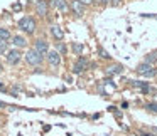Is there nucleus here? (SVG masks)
<instances>
[{"instance_id":"7","label":"nucleus","mask_w":157,"mask_h":136,"mask_svg":"<svg viewBox=\"0 0 157 136\" xmlns=\"http://www.w3.org/2000/svg\"><path fill=\"white\" fill-rule=\"evenodd\" d=\"M132 84L135 86V88H139L140 91L144 92V94H150V92H154V88L149 84V82H142V81H132Z\"/></svg>"},{"instance_id":"27","label":"nucleus","mask_w":157,"mask_h":136,"mask_svg":"<svg viewBox=\"0 0 157 136\" xmlns=\"http://www.w3.org/2000/svg\"><path fill=\"white\" fill-rule=\"evenodd\" d=\"M0 89H5V86H4V84H2V82H0Z\"/></svg>"},{"instance_id":"13","label":"nucleus","mask_w":157,"mask_h":136,"mask_svg":"<svg viewBox=\"0 0 157 136\" xmlns=\"http://www.w3.org/2000/svg\"><path fill=\"white\" fill-rule=\"evenodd\" d=\"M122 72H123V66H120V64H115V66H112V67H106V74L108 76L122 74Z\"/></svg>"},{"instance_id":"31","label":"nucleus","mask_w":157,"mask_h":136,"mask_svg":"<svg viewBox=\"0 0 157 136\" xmlns=\"http://www.w3.org/2000/svg\"><path fill=\"white\" fill-rule=\"evenodd\" d=\"M155 52H157V51H155Z\"/></svg>"},{"instance_id":"19","label":"nucleus","mask_w":157,"mask_h":136,"mask_svg":"<svg viewBox=\"0 0 157 136\" xmlns=\"http://www.w3.org/2000/svg\"><path fill=\"white\" fill-rule=\"evenodd\" d=\"M145 108H147V111H150V113H157V102H149Z\"/></svg>"},{"instance_id":"17","label":"nucleus","mask_w":157,"mask_h":136,"mask_svg":"<svg viewBox=\"0 0 157 136\" xmlns=\"http://www.w3.org/2000/svg\"><path fill=\"white\" fill-rule=\"evenodd\" d=\"M0 39H4V41L10 39V32H9L7 29H0Z\"/></svg>"},{"instance_id":"11","label":"nucleus","mask_w":157,"mask_h":136,"mask_svg":"<svg viewBox=\"0 0 157 136\" xmlns=\"http://www.w3.org/2000/svg\"><path fill=\"white\" fill-rule=\"evenodd\" d=\"M51 35L56 39V41H63L64 32H63V29L59 27V25H51Z\"/></svg>"},{"instance_id":"23","label":"nucleus","mask_w":157,"mask_h":136,"mask_svg":"<svg viewBox=\"0 0 157 136\" xmlns=\"http://www.w3.org/2000/svg\"><path fill=\"white\" fill-rule=\"evenodd\" d=\"M21 9H22V5H21V4H15V5H14V10H15V12H19Z\"/></svg>"},{"instance_id":"20","label":"nucleus","mask_w":157,"mask_h":136,"mask_svg":"<svg viewBox=\"0 0 157 136\" xmlns=\"http://www.w3.org/2000/svg\"><path fill=\"white\" fill-rule=\"evenodd\" d=\"M5 51H7V42L4 39H0V54H4Z\"/></svg>"},{"instance_id":"3","label":"nucleus","mask_w":157,"mask_h":136,"mask_svg":"<svg viewBox=\"0 0 157 136\" xmlns=\"http://www.w3.org/2000/svg\"><path fill=\"white\" fill-rule=\"evenodd\" d=\"M24 59H25V62H27V64H31V66H39L42 62V55L39 54L36 49L27 51V54L24 55Z\"/></svg>"},{"instance_id":"21","label":"nucleus","mask_w":157,"mask_h":136,"mask_svg":"<svg viewBox=\"0 0 157 136\" xmlns=\"http://www.w3.org/2000/svg\"><path fill=\"white\" fill-rule=\"evenodd\" d=\"M79 2H81L83 5H91L93 2H95V0H79Z\"/></svg>"},{"instance_id":"25","label":"nucleus","mask_w":157,"mask_h":136,"mask_svg":"<svg viewBox=\"0 0 157 136\" xmlns=\"http://www.w3.org/2000/svg\"><path fill=\"white\" fill-rule=\"evenodd\" d=\"M0 108H7V102H4V101H0Z\"/></svg>"},{"instance_id":"5","label":"nucleus","mask_w":157,"mask_h":136,"mask_svg":"<svg viewBox=\"0 0 157 136\" xmlns=\"http://www.w3.org/2000/svg\"><path fill=\"white\" fill-rule=\"evenodd\" d=\"M21 51H19V49H12V51H9L7 52V62L9 64H17L19 61H21Z\"/></svg>"},{"instance_id":"29","label":"nucleus","mask_w":157,"mask_h":136,"mask_svg":"<svg viewBox=\"0 0 157 136\" xmlns=\"http://www.w3.org/2000/svg\"><path fill=\"white\" fill-rule=\"evenodd\" d=\"M0 71H2V66H0Z\"/></svg>"},{"instance_id":"22","label":"nucleus","mask_w":157,"mask_h":136,"mask_svg":"<svg viewBox=\"0 0 157 136\" xmlns=\"http://www.w3.org/2000/svg\"><path fill=\"white\" fill-rule=\"evenodd\" d=\"M58 51H59V52H66V45H64V44H59V45H58Z\"/></svg>"},{"instance_id":"14","label":"nucleus","mask_w":157,"mask_h":136,"mask_svg":"<svg viewBox=\"0 0 157 136\" xmlns=\"http://www.w3.org/2000/svg\"><path fill=\"white\" fill-rule=\"evenodd\" d=\"M12 41H14V45H15V47H19V49L27 45V41H25L22 35H14V39H12Z\"/></svg>"},{"instance_id":"30","label":"nucleus","mask_w":157,"mask_h":136,"mask_svg":"<svg viewBox=\"0 0 157 136\" xmlns=\"http://www.w3.org/2000/svg\"><path fill=\"white\" fill-rule=\"evenodd\" d=\"M155 98H157V94H155Z\"/></svg>"},{"instance_id":"10","label":"nucleus","mask_w":157,"mask_h":136,"mask_svg":"<svg viewBox=\"0 0 157 136\" xmlns=\"http://www.w3.org/2000/svg\"><path fill=\"white\" fill-rule=\"evenodd\" d=\"M48 7H49V2L41 0V2H37V5H36V10H37V14L41 15V17H48Z\"/></svg>"},{"instance_id":"6","label":"nucleus","mask_w":157,"mask_h":136,"mask_svg":"<svg viewBox=\"0 0 157 136\" xmlns=\"http://www.w3.org/2000/svg\"><path fill=\"white\" fill-rule=\"evenodd\" d=\"M46 55H48L49 66H59V62H61V54H59L58 51H49Z\"/></svg>"},{"instance_id":"16","label":"nucleus","mask_w":157,"mask_h":136,"mask_svg":"<svg viewBox=\"0 0 157 136\" xmlns=\"http://www.w3.org/2000/svg\"><path fill=\"white\" fill-rule=\"evenodd\" d=\"M98 54H100V57H101V59H108V61H110V59H112V55H110L108 52H106L105 49L101 47V45H100V47H98Z\"/></svg>"},{"instance_id":"18","label":"nucleus","mask_w":157,"mask_h":136,"mask_svg":"<svg viewBox=\"0 0 157 136\" xmlns=\"http://www.w3.org/2000/svg\"><path fill=\"white\" fill-rule=\"evenodd\" d=\"M73 51H75L76 54H81V52H83V45L78 44V42H73Z\"/></svg>"},{"instance_id":"4","label":"nucleus","mask_w":157,"mask_h":136,"mask_svg":"<svg viewBox=\"0 0 157 136\" xmlns=\"http://www.w3.org/2000/svg\"><path fill=\"white\" fill-rule=\"evenodd\" d=\"M34 49L39 52L41 55H46L49 52V45H48V41H44V39H37V41L34 42Z\"/></svg>"},{"instance_id":"28","label":"nucleus","mask_w":157,"mask_h":136,"mask_svg":"<svg viewBox=\"0 0 157 136\" xmlns=\"http://www.w3.org/2000/svg\"><path fill=\"white\" fill-rule=\"evenodd\" d=\"M34 2H41V0H34Z\"/></svg>"},{"instance_id":"1","label":"nucleus","mask_w":157,"mask_h":136,"mask_svg":"<svg viewBox=\"0 0 157 136\" xmlns=\"http://www.w3.org/2000/svg\"><path fill=\"white\" fill-rule=\"evenodd\" d=\"M19 29L25 34H34L36 30V20L32 17H22L19 20Z\"/></svg>"},{"instance_id":"2","label":"nucleus","mask_w":157,"mask_h":136,"mask_svg":"<svg viewBox=\"0 0 157 136\" xmlns=\"http://www.w3.org/2000/svg\"><path fill=\"white\" fill-rule=\"evenodd\" d=\"M135 71L139 72L140 76H144V77H154V76H157V69L154 67L152 64H147V62H142V64H139Z\"/></svg>"},{"instance_id":"9","label":"nucleus","mask_w":157,"mask_h":136,"mask_svg":"<svg viewBox=\"0 0 157 136\" xmlns=\"http://www.w3.org/2000/svg\"><path fill=\"white\" fill-rule=\"evenodd\" d=\"M85 69H86V59L79 57L78 61H76V64L73 66V74H81Z\"/></svg>"},{"instance_id":"26","label":"nucleus","mask_w":157,"mask_h":136,"mask_svg":"<svg viewBox=\"0 0 157 136\" xmlns=\"http://www.w3.org/2000/svg\"><path fill=\"white\" fill-rule=\"evenodd\" d=\"M142 136H154V134H150V133H142Z\"/></svg>"},{"instance_id":"15","label":"nucleus","mask_w":157,"mask_h":136,"mask_svg":"<svg viewBox=\"0 0 157 136\" xmlns=\"http://www.w3.org/2000/svg\"><path fill=\"white\" fill-rule=\"evenodd\" d=\"M155 61H157V52H150V54L145 55V61L144 62H147V64H154Z\"/></svg>"},{"instance_id":"24","label":"nucleus","mask_w":157,"mask_h":136,"mask_svg":"<svg viewBox=\"0 0 157 136\" xmlns=\"http://www.w3.org/2000/svg\"><path fill=\"white\" fill-rule=\"evenodd\" d=\"M110 2H112V5H120L122 4V0H110Z\"/></svg>"},{"instance_id":"8","label":"nucleus","mask_w":157,"mask_h":136,"mask_svg":"<svg viewBox=\"0 0 157 136\" xmlns=\"http://www.w3.org/2000/svg\"><path fill=\"white\" fill-rule=\"evenodd\" d=\"M71 10L75 12V15L76 17H81L83 14H85V10H83V4L79 2V0H71Z\"/></svg>"},{"instance_id":"12","label":"nucleus","mask_w":157,"mask_h":136,"mask_svg":"<svg viewBox=\"0 0 157 136\" xmlns=\"http://www.w3.org/2000/svg\"><path fill=\"white\" fill-rule=\"evenodd\" d=\"M49 4L54 5V7H58L61 12H68V2L66 0H49Z\"/></svg>"}]
</instances>
